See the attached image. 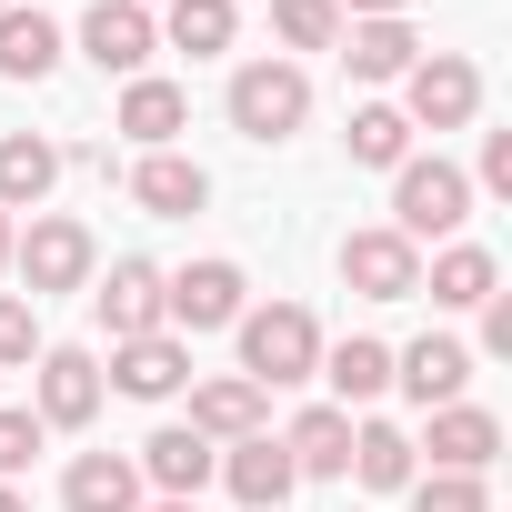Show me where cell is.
Returning a JSON list of instances; mask_svg holds the SVG:
<instances>
[{
  "mask_svg": "<svg viewBox=\"0 0 512 512\" xmlns=\"http://www.w3.org/2000/svg\"><path fill=\"white\" fill-rule=\"evenodd\" d=\"M241 382H262V392H292L322 372V322L302 302H262V312H241Z\"/></svg>",
  "mask_w": 512,
  "mask_h": 512,
  "instance_id": "6da1fadb",
  "label": "cell"
},
{
  "mask_svg": "<svg viewBox=\"0 0 512 512\" xmlns=\"http://www.w3.org/2000/svg\"><path fill=\"white\" fill-rule=\"evenodd\" d=\"M462 221H472V171H452L442 151L392 171V231H402L412 251H422V241H452Z\"/></svg>",
  "mask_w": 512,
  "mask_h": 512,
  "instance_id": "7a4b0ae2",
  "label": "cell"
},
{
  "mask_svg": "<svg viewBox=\"0 0 512 512\" xmlns=\"http://www.w3.org/2000/svg\"><path fill=\"white\" fill-rule=\"evenodd\" d=\"M302 121H312V81H302L292 61H241V71H231V131H241V141L272 151V141H292Z\"/></svg>",
  "mask_w": 512,
  "mask_h": 512,
  "instance_id": "3957f363",
  "label": "cell"
},
{
  "mask_svg": "<svg viewBox=\"0 0 512 512\" xmlns=\"http://www.w3.org/2000/svg\"><path fill=\"white\" fill-rule=\"evenodd\" d=\"M11 272L31 282V302H51V292H81V282L101 272V241H91L71 211H41V221L11 241Z\"/></svg>",
  "mask_w": 512,
  "mask_h": 512,
  "instance_id": "277c9868",
  "label": "cell"
},
{
  "mask_svg": "<svg viewBox=\"0 0 512 512\" xmlns=\"http://www.w3.org/2000/svg\"><path fill=\"white\" fill-rule=\"evenodd\" d=\"M251 312V282H241V262H191V272H161V332H231Z\"/></svg>",
  "mask_w": 512,
  "mask_h": 512,
  "instance_id": "5b68a950",
  "label": "cell"
},
{
  "mask_svg": "<svg viewBox=\"0 0 512 512\" xmlns=\"http://www.w3.org/2000/svg\"><path fill=\"white\" fill-rule=\"evenodd\" d=\"M482 111V71L462 61V51H422L412 71H402V121L412 131H462Z\"/></svg>",
  "mask_w": 512,
  "mask_h": 512,
  "instance_id": "8992f818",
  "label": "cell"
},
{
  "mask_svg": "<svg viewBox=\"0 0 512 512\" xmlns=\"http://www.w3.org/2000/svg\"><path fill=\"white\" fill-rule=\"evenodd\" d=\"M342 282H352L362 302H412V292H422V251H412L392 221L342 231Z\"/></svg>",
  "mask_w": 512,
  "mask_h": 512,
  "instance_id": "52a82bcc",
  "label": "cell"
},
{
  "mask_svg": "<svg viewBox=\"0 0 512 512\" xmlns=\"http://www.w3.org/2000/svg\"><path fill=\"white\" fill-rule=\"evenodd\" d=\"M151 51H161V21L141 11V0H91V11H81V61H91V71L141 81V71H151Z\"/></svg>",
  "mask_w": 512,
  "mask_h": 512,
  "instance_id": "ba28073f",
  "label": "cell"
},
{
  "mask_svg": "<svg viewBox=\"0 0 512 512\" xmlns=\"http://www.w3.org/2000/svg\"><path fill=\"white\" fill-rule=\"evenodd\" d=\"M101 362L81 352V342H41V432H81L91 412H101Z\"/></svg>",
  "mask_w": 512,
  "mask_h": 512,
  "instance_id": "9c48e42d",
  "label": "cell"
},
{
  "mask_svg": "<svg viewBox=\"0 0 512 512\" xmlns=\"http://www.w3.org/2000/svg\"><path fill=\"white\" fill-rule=\"evenodd\" d=\"M131 472H141L161 502H201V482L221 472V442H201L191 422H161V432L141 442V462H131Z\"/></svg>",
  "mask_w": 512,
  "mask_h": 512,
  "instance_id": "30bf717a",
  "label": "cell"
},
{
  "mask_svg": "<svg viewBox=\"0 0 512 512\" xmlns=\"http://www.w3.org/2000/svg\"><path fill=\"white\" fill-rule=\"evenodd\" d=\"M111 392H131V402H171L181 382H191V342L181 332H141V342H111V372H101Z\"/></svg>",
  "mask_w": 512,
  "mask_h": 512,
  "instance_id": "8fae6325",
  "label": "cell"
},
{
  "mask_svg": "<svg viewBox=\"0 0 512 512\" xmlns=\"http://www.w3.org/2000/svg\"><path fill=\"white\" fill-rule=\"evenodd\" d=\"M211 482H231L241 512H282L302 472H292V452H282L272 432H251V442H221V472H211Z\"/></svg>",
  "mask_w": 512,
  "mask_h": 512,
  "instance_id": "7c38bea8",
  "label": "cell"
},
{
  "mask_svg": "<svg viewBox=\"0 0 512 512\" xmlns=\"http://www.w3.org/2000/svg\"><path fill=\"white\" fill-rule=\"evenodd\" d=\"M412 452H432V472H492V462H502V422H492L482 402H442Z\"/></svg>",
  "mask_w": 512,
  "mask_h": 512,
  "instance_id": "4fadbf2b",
  "label": "cell"
},
{
  "mask_svg": "<svg viewBox=\"0 0 512 512\" xmlns=\"http://www.w3.org/2000/svg\"><path fill=\"white\" fill-rule=\"evenodd\" d=\"M392 382H402L422 412H442V402H462V382H472V352H462L452 332H422V342H402V352H392Z\"/></svg>",
  "mask_w": 512,
  "mask_h": 512,
  "instance_id": "5bb4252c",
  "label": "cell"
},
{
  "mask_svg": "<svg viewBox=\"0 0 512 512\" xmlns=\"http://www.w3.org/2000/svg\"><path fill=\"white\" fill-rule=\"evenodd\" d=\"M91 312L111 322V342H141V332H161V262H111V282L91 292Z\"/></svg>",
  "mask_w": 512,
  "mask_h": 512,
  "instance_id": "9a60e30c",
  "label": "cell"
},
{
  "mask_svg": "<svg viewBox=\"0 0 512 512\" xmlns=\"http://www.w3.org/2000/svg\"><path fill=\"white\" fill-rule=\"evenodd\" d=\"M131 201H141L151 221H191V211L211 201V171L181 161V151H141V161H131Z\"/></svg>",
  "mask_w": 512,
  "mask_h": 512,
  "instance_id": "2e32d148",
  "label": "cell"
},
{
  "mask_svg": "<svg viewBox=\"0 0 512 512\" xmlns=\"http://www.w3.org/2000/svg\"><path fill=\"white\" fill-rule=\"evenodd\" d=\"M332 51H342L352 81H402V71L422 61V31H412V21H342Z\"/></svg>",
  "mask_w": 512,
  "mask_h": 512,
  "instance_id": "e0dca14e",
  "label": "cell"
},
{
  "mask_svg": "<svg viewBox=\"0 0 512 512\" xmlns=\"http://www.w3.org/2000/svg\"><path fill=\"white\" fill-rule=\"evenodd\" d=\"M422 292H432V312H482V302L502 292V262H492L482 241H452V251H432Z\"/></svg>",
  "mask_w": 512,
  "mask_h": 512,
  "instance_id": "ac0fdd59",
  "label": "cell"
},
{
  "mask_svg": "<svg viewBox=\"0 0 512 512\" xmlns=\"http://www.w3.org/2000/svg\"><path fill=\"white\" fill-rule=\"evenodd\" d=\"M181 121H191V91L141 71V81L121 91V121H111V131H121V141H141V151H171V141H181Z\"/></svg>",
  "mask_w": 512,
  "mask_h": 512,
  "instance_id": "d6986e66",
  "label": "cell"
},
{
  "mask_svg": "<svg viewBox=\"0 0 512 512\" xmlns=\"http://www.w3.org/2000/svg\"><path fill=\"white\" fill-rule=\"evenodd\" d=\"M282 452H292V472L342 482V472H352V412H342V402H312V412L282 432Z\"/></svg>",
  "mask_w": 512,
  "mask_h": 512,
  "instance_id": "ffe728a7",
  "label": "cell"
},
{
  "mask_svg": "<svg viewBox=\"0 0 512 512\" xmlns=\"http://www.w3.org/2000/svg\"><path fill=\"white\" fill-rule=\"evenodd\" d=\"M61 181V141L41 131H0V211H41Z\"/></svg>",
  "mask_w": 512,
  "mask_h": 512,
  "instance_id": "44dd1931",
  "label": "cell"
},
{
  "mask_svg": "<svg viewBox=\"0 0 512 512\" xmlns=\"http://www.w3.org/2000/svg\"><path fill=\"white\" fill-rule=\"evenodd\" d=\"M191 432L201 442H251V432H262V382H241V372L191 382Z\"/></svg>",
  "mask_w": 512,
  "mask_h": 512,
  "instance_id": "7402d4cb",
  "label": "cell"
},
{
  "mask_svg": "<svg viewBox=\"0 0 512 512\" xmlns=\"http://www.w3.org/2000/svg\"><path fill=\"white\" fill-rule=\"evenodd\" d=\"M412 472H422V452L402 422H352V482L362 492H412Z\"/></svg>",
  "mask_w": 512,
  "mask_h": 512,
  "instance_id": "603a6c76",
  "label": "cell"
},
{
  "mask_svg": "<svg viewBox=\"0 0 512 512\" xmlns=\"http://www.w3.org/2000/svg\"><path fill=\"white\" fill-rule=\"evenodd\" d=\"M61 502H71V512H141V472H131V452H81V462L61 472Z\"/></svg>",
  "mask_w": 512,
  "mask_h": 512,
  "instance_id": "cb8c5ba5",
  "label": "cell"
},
{
  "mask_svg": "<svg viewBox=\"0 0 512 512\" xmlns=\"http://www.w3.org/2000/svg\"><path fill=\"white\" fill-rule=\"evenodd\" d=\"M61 71V21L51 11H0V81H51Z\"/></svg>",
  "mask_w": 512,
  "mask_h": 512,
  "instance_id": "d4e9b609",
  "label": "cell"
},
{
  "mask_svg": "<svg viewBox=\"0 0 512 512\" xmlns=\"http://www.w3.org/2000/svg\"><path fill=\"white\" fill-rule=\"evenodd\" d=\"M322 382L342 392V412H352V402H372V392H392V342H372V332L332 342V352H322Z\"/></svg>",
  "mask_w": 512,
  "mask_h": 512,
  "instance_id": "484cf974",
  "label": "cell"
},
{
  "mask_svg": "<svg viewBox=\"0 0 512 512\" xmlns=\"http://www.w3.org/2000/svg\"><path fill=\"white\" fill-rule=\"evenodd\" d=\"M342 141H352V161H362V171H402V161H412V121H402L392 101H362Z\"/></svg>",
  "mask_w": 512,
  "mask_h": 512,
  "instance_id": "4316f807",
  "label": "cell"
},
{
  "mask_svg": "<svg viewBox=\"0 0 512 512\" xmlns=\"http://www.w3.org/2000/svg\"><path fill=\"white\" fill-rule=\"evenodd\" d=\"M231 31H241L231 0H171V21H161V41H171V51H191V61L231 51Z\"/></svg>",
  "mask_w": 512,
  "mask_h": 512,
  "instance_id": "83f0119b",
  "label": "cell"
},
{
  "mask_svg": "<svg viewBox=\"0 0 512 512\" xmlns=\"http://www.w3.org/2000/svg\"><path fill=\"white\" fill-rule=\"evenodd\" d=\"M272 31L292 51H332L342 41V11H332V0H272Z\"/></svg>",
  "mask_w": 512,
  "mask_h": 512,
  "instance_id": "f1b7e54d",
  "label": "cell"
},
{
  "mask_svg": "<svg viewBox=\"0 0 512 512\" xmlns=\"http://www.w3.org/2000/svg\"><path fill=\"white\" fill-rule=\"evenodd\" d=\"M412 512H492L482 472H412Z\"/></svg>",
  "mask_w": 512,
  "mask_h": 512,
  "instance_id": "f546056e",
  "label": "cell"
},
{
  "mask_svg": "<svg viewBox=\"0 0 512 512\" xmlns=\"http://www.w3.org/2000/svg\"><path fill=\"white\" fill-rule=\"evenodd\" d=\"M21 362H41V302L0 292V372H21Z\"/></svg>",
  "mask_w": 512,
  "mask_h": 512,
  "instance_id": "4dcf8cb0",
  "label": "cell"
},
{
  "mask_svg": "<svg viewBox=\"0 0 512 512\" xmlns=\"http://www.w3.org/2000/svg\"><path fill=\"white\" fill-rule=\"evenodd\" d=\"M31 452H41V412H0V482L31 472Z\"/></svg>",
  "mask_w": 512,
  "mask_h": 512,
  "instance_id": "1f68e13d",
  "label": "cell"
},
{
  "mask_svg": "<svg viewBox=\"0 0 512 512\" xmlns=\"http://www.w3.org/2000/svg\"><path fill=\"white\" fill-rule=\"evenodd\" d=\"M482 191L512 201V131H482Z\"/></svg>",
  "mask_w": 512,
  "mask_h": 512,
  "instance_id": "d6a6232c",
  "label": "cell"
},
{
  "mask_svg": "<svg viewBox=\"0 0 512 512\" xmlns=\"http://www.w3.org/2000/svg\"><path fill=\"white\" fill-rule=\"evenodd\" d=\"M482 352H492V362H512V292H492V302H482Z\"/></svg>",
  "mask_w": 512,
  "mask_h": 512,
  "instance_id": "836d02e7",
  "label": "cell"
},
{
  "mask_svg": "<svg viewBox=\"0 0 512 512\" xmlns=\"http://www.w3.org/2000/svg\"><path fill=\"white\" fill-rule=\"evenodd\" d=\"M342 21H402V0H332Z\"/></svg>",
  "mask_w": 512,
  "mask_h": 512,
  "instance_id": "e575fe53",
  "label": "cell"
},
{
  "mask_svg": "<svg viewBox=\"0 0 512 512\" xmlns=\"http://www.w3.org/2000/svg\"><path fill=\"white\" fill-rule=\"evenodd\" d=\"M11 241H21V231H11V211H0V272H11Z\"/></svg>",
  "mask_w": 512,
  "mask_h": 512,
  "instance_id": "d590c367",
  "label": "cell"
},
{
  "mask_svg": "<svg viewBox=\"0 0 512 512\" xmlns=\"http://www.w3.org/2000/svg\"><path fill=\"white\" fill-rule=\"evenodd\" d=\"M0 512H31V502H21V492H11V482H0Z\"/></svg>",
  "mask_w": 512,
  "mask_h": 512,
  "instance_id": "8d00e7d4",
  "label": "cell"
},
{
  "mask_svg": "<svg viewBox=\"0 0 512 512\" xmlns=\"http://www.w3.org/2000/svg\"><path fill=\"white\" fill-rule=\"evenodd\" d=\"M141 512H201V502H141Z\"/></svg>",
  "mask_w": 512,
  "mask_h": 512,
  "instance_id": "74e56055",
  "label": "cell"
},
{
  "mask_svg": "<svg viewBox=\"0 0 512 512\" xmlns=\"http://www.w3.org/2000/svg\"><path fill=\"white\" fill-rule=\"evenodd\" d=\"M0 11H11V0H0Z\"/></svg>",
  "mask_w": 512,
  "mask_h": 512,
  "instance_id": "f35d334b",
  "label": "cell"
},
{
  "mask_svg": "<svg viewBox=\"0 0 512 512\" xmlns=\"http://www.w3.org/2000/svg\"><path fill=\"white\" fill-rule=\"evenodd\" d=\"M141 11H151V0H141Z\"/></svg>",
  "mask_w": 512,
  "mask_h": 512,
  "instance_id": "ab89813d",
  "label": "cell"
}]
</instances>
